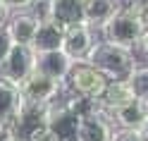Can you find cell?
I'll list each match as a JSON object with an SVG mask.
<instances>
[{"label": "cell", "instance_id": "cell-6", "mask_svg": "<svg viewBox=\"0 0 148 141\" xmlns=\"http://www.w3.org/2000/svg\"><path fill=\"white\" fill-rule=\"evenodd\" d=\"M67 81H69L72 93L84 96V98H93V100H98L100 93L108 86V79L98 69H93L91 65H86V62H74Z\"/></svg>", "mask_w": 148, "mask_h": 141}, {"label": "cell", "instance_id": "cell-21", "mask_svg": "<svg viewBox=\"0 0 148 141\" xmlns=\"http://www.w3.org/2000/svg\"><path fill=\"white\" fill-rule=\"evenodd\" d=\"M112 141H141V139H138V131H129V129H115Z\"/></svg>", "mask_w": 148, "mask_h": 141}, {"label": "cell", "instance_id": "cell-13", "mask_svg": "<svg viewBox=\"0 0 148 141\" xmlns=\"http://www.w3.org/2000/svg\"><path fill=\"white\" fill-rule=\"evenodd\" d=\"M122 0H84V24L91 31H100L117 14Z\"/></svg>", "mask_w": 148, "mask_h": 141}, {"label": "cell", "instance_id": "cell-9", "mask_svg": "<svg viewBox=\"0 0 148 141\" xmlns=\"http://www.w3.org/2000/svg\"><path fill=\"white\" fill-rule=\"evenodd\" d=\"M93 43H96V31H91L86 24H79V26H72V29L64 31L60 50L72 62H84L88 50L93 48Z\"/></svg>", "mask_w": 148, "mask_h": 141}, {"label": "cell", "instance_id": "cell-4", "mask_svg": "<svg viewBox=\"0 0 148 141\" xmlns=\"http://www.w3.org/2000/svg\"><path fill=\"white\" fill-rule=\"evenodd\" d=\"M81 127V117L60 98L48 105V141H77Z\"/></svg>", "mask_w": 148, "mask_h": 141}, {"label": "cell", "instance_id": "cell-22", "mask_svg": "<svg viewBox=\"0 0 148 141\" xmlns=\"http://www.w3.org/2000/svg\"><path fill=\"white\" fill-rule=\"evenodd\" d=\"M132 5L136 7V12L141 14V19H143V24L148 26V0H132Z\"/></svg>", "mask_w": 148, "mask_h": 141}, {"label": "cell", "instance_id": "cell-24", "mask_svg": "<svg viewBox=\"0 0 148 141\" xmlns=\"http://www.w3.org/2000/svg\"><path fill=\"white\" fill-rule=\"evenodd\" d=\"M0 141H22V139H19V136H14V134H7V131H5Z\"/></svg>", "mask_w": 148, "mask_h": 141}, {"label": "cell", "instance_id": "cell-23", "mask_svg": "<svg viewBox=\"0 0 148 141\" xmlns=\"http://www.w3.org/2000/svg\"><path fill=\"white\" fill-rule=\"evenodd\" d=\"M138 139H141V141H148V120H146V124L138 129Z\"/></svg>", "mask_w": 148, "mask_h": 141}, {"label": "cell", "instance_id": "cell-8", "mask_svg": "<svg viewBox=\"0 0 148 141\" xmlns=\"http://www.w3.org/2000/svg\"><path fill=\"white\" fill-rule=\"evenodd\" d=\"M45 17L62 31L84 24V0H45Z\"/></svg>", "mask_w": 148, "mask_h": 141}, {"label": "cell", "instance_id": "cell-15", "mask_svg": "<svg viewBox=\"0 0 148 141\" xmlns=\"http://www.w3.org/2000/svg\"><path fill=\"white\" fill-rule=\"evenodd\" d=\"M62 36L64 31L60 29L55 22H50L48 17L38 19V26H36V34H34V41H31V50L38 55V53H53V50H60L62 48Z\"/></svg>", "mask_w": 148, "mask_h": 141}, {"label": "cell", "instance_id": "cell-11", "mask_svg": "<svg viewBox=\"0 0 148 141\" xmlns=\"http://www.w3.org/2000/svg\"><path fill=\"white\" fill-rule=\"evenodd\" d=\"M5 26H7V34H10L14 45H26V48H31L36 26H38V17L34 12H29V10L26 12H12V14H7Z\"/></svg>", "mask_w": 148, "mask_h": 141}, {"label": "cell", "instance_id": "cell-2", "mask_svg": "<svg viewBox=\"0 0 148 141\" xmlns=\"http://www.w3.org/2000/svg\"><path fill=\"white\" fill-rule=\"evenodd\" d=\"M143 31H146V24H143L141 14L136 12V7L132 3L122 5L117 10V14L100 29L103 41L119 45L124 50H132V53H134V48H138V41H141Z\"/></svg>", "mask_w": 148, "mask_h": 141}, {"label": "cell", "instance_id": "cell-7", "mask_svg": "<svg viewBox=\"0 0 148 141\" xmlns=\"http://www.w3.org/2000/svg\"><path fill=\"white\" fill-rule=\"evenodd\" d=\"M64 89V84L48 79L43 74L34 72L29 79H26L19 86V96L24 103H34V105H53L55 100L60 98V93Z\"/></svg>", "mask_w": 148, "mask_h": 141}, {"label": "cell", "instance_id": "cell-14", "mask_svg": "<svg viewBox=\"0 0 148 141\" xmlns=\"http://www.w3.org/2000/svg\"><path fill=\"white\" fill-rule=\"evenodd\" d=\"M112 134H115L112 117L98 110L96 115H88L81 120L77 141H112Z\"/></svg>", "mask_w": 148, "mask_h": 141}, {"label": "cell", "instance_id": "cell-20", "mask_svg": "<svg viewBox=\"0 0 148 141\" xmlns=\"http://www.w3.org/2000/svg\"><path fill=\"white\" fill-rule=\"evenodd\" d=\"M12 39H10V34H7V26H5V22L0 24V62H3L5 58H7V53L12 50Z\"/></svg>", "mask_w": 148, "mask_h": 141}, {"label": "cell", "instance_id": "cell-25", "mask_svg": "<svg viewBox=\"0 0 148 141\" xmlns=\"http://www.w3.org/2000/svg\"><path fill=\"white\" fill-rule=\"evenodd\" d=\"M5 19H7V10L3 7V3H0V24H3Z\"/></svg>", "mask_w": 148, "mask_h": 141}, {"label": "cell", "instance_id": "cell-1", "mask_svg": "<svg viewBox=\"0 0 148 141\" xmlns=\"http://www.w3.org/2000/svg\"><path fill=\"white\" fill-rule=\"evenodd\" d=\"M86 65H91L93 69H98L108 81H117V79H127L132 69L136 67V58L132 50H124L119 45H112L103 39H96L93 48L86 55Z\"/></svg>", "mask_w": 148, "mask_h": 141}, {"label": "cell", "instance_id": "cell-10", "mask_svg": "<svg viewBox=\"0 0 148 141\" xmlns=\"http://www.w3.org/2000/svg\"><path fill=\"white\" fill-rule=\"evenodd\" d=\"M72 67H74V62L62 50L38 53V55H36V62H34V72H38V74H43V77H48V79H55L60 84L67 81Z\"/></svg>", "mask_w": 148, "mask_h": 141}, {"label": "cell", "instance_id": "cell-12", "mask_svg": "<svg viewBox=\"0 0 148 141\" xmlns=\"http://www.w3.org/2000/svg\"><path fill=\"white\" fill-rule=\"evenodd\" d=\"M112 124L115 129H129V131H138L143 124H146V120H148V103L146 100H129L127 105L122 108H117L112 115Z\"/></svg>", "mask_w": 148, "mask_h": 141}, {"label": "cell", "instance_id": "cell-5", "mask_svg": "<svg viewBox=\"0 0 148 141\" xmlns=\"http://www.w3.org/2000/svg\"><path fill=\"white\" fill-rule=\"evenodd\" d=\"M34 62L36 53L26 45H12V50L7 53V58L0 62V79L19 89L22 84L34 74Z\"/></svg>", "mask_w": 148, "mask_h": 141}, {"label": "cell", "instance_id": "cell-26", "mask_svg": "<svg viewBox=\"0 0 148 141\" xmlns=\"http://www.w3.org/2000/svg\"><path fill=\"white\" fill-rule=\"evenodd\" d=\"M3 134H5V127H3V124H0V139H3Z\"/></svg>", "mask_w": 148, "mask_h": 141}, {"label": "cell", "instance_id": "cell-16", "mask_svg": "<svg viewBox=\"0 0 148 141\" xmlns=\"http://www.w3.org/2000/svg\"><path fill=\"white\" fill-rule=\"evenodd\" d=\"M129 100H134V93H132V89H129L127 79H117V81H108L105 91L100 93V98H98L96 103H98L100 112H105V115H112L117 108L127 105Z\"/></svg>", "mask_w": 148, "mask_h": 141}, {"label": "cell", "instance_id": "cell-18", "mask_svg": "<svg viewBox=\"0 0 148 141\" xmlns=\"http://www.w3.org/2000/svg\"><path fill=\"white\" fill-rule=\"evenodd\" d=\"M127 84L132 89L134 98L148 103V65H136L132 69V74L127 77Z\"/></svg>", "mask_w": 148, "mask_h": 141}, {"label": "cell", "instance_id": "cell-19", "mask_svg": "<svg viewBox=\"0 0 148 141\" xmlns=\"http://www.w3.org/2000/svg\"><path fill=\"white\" fill-rule=\"evenodd\" d=\"M0 3H3V7L7 10V14H12V12H26V10H31L38 0H0Z\"/></svg>", "mask_w": 148, "mask_h": 141}, {"label": "cell", "instance_id": "cell-17", "mask_svg": "<svg viewBox=\"0 0 148 141\" xmlns=\"http://www.w3.org/2000/svg\"><path fill=\"white\" fill-rule=\"evenodd\" d=\"M22 108V96H19V89L7 84L5 79H0V124H7L14 115L17 110Z\"/></svg>", "mask_w": 148, "mask_h": 141}, {"label": "cell", "instance_id": "cell-3", "mask_svg": "<svg viewBox=\"0 0 148 141\" xmlns=\"http://www.w3.org/2000/svg\"><path fill=\"white\" fill-rule=\"evenodd\" d=\"M5 131L19 136L22 141H48V105L22 100V108L5 124Z\"/></svg>", "mask_w": 148, "mask_h": 141}]
</instances>
